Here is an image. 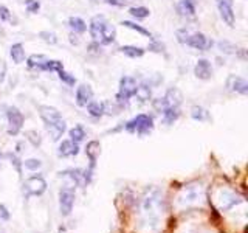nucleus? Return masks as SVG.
Returning <instances> with one entry per match:
<instances>
[{"instance_id":"obj_1","label":"nucleus","mask_w":248,"mask_h":233,"mask_svg":"<svg viewBox=\"0 0 248 233\" xmlns=\"http://www.w3.org/2000/svg\"><path fill=\"white\" fill-rule=\"evenodd\" d=\"M163 210H165V200H163L161 191L158 188H149L141 200V213L144 217V224L151 230L158 232Z\"/></svg>"},{"instance_id":"obj_2","label":"nucleus","mask_w":248,"mask_h":233,"mask_svg":"<svg viewBox=\"0 0 248 233\" xmlns=\"http://www.w3.org/2000/svg\"><path fill=\"white\" fill-rule=\"evenodd\" d=\"M39 115L46 128V132L50 134L53 142H58L65 132V121L62 118L61 112L51 106H39Z\"/></svg>"},{"instance_id":"obj_3","label":"nucleus","mask_w":248,"mask_h":233,"mask_svg":"<svg viewBox=\"0 0 248 233\" xmlns=\"http://www.w3.org/2000/svg\"><path fill=\"white\" fill-rule=\"evenodd\" d=\"M124 128H126L127 132H134V134H138V135H147L154 128V120L151 115L140 114L135 118L127 121Z\"/></svg>"},{"instance_id":"obj_4","label":"nucleus","mask_w":248,"mask_h":233,"mask_svg":"<svg viewBox=\"0 0 248 233\" xmlns=\"http://www.w3.org/2000/svg\"><path fill=\"white\" fill-rule=\"evenodd\" d=\"M137 85L138 84H137V81L134 80V78H130V76L121 78L120 89H118V93H116V101H118L120 104L127 103V101L135 95Z\"/></svg>"},{"instance_id":"obj_5","label":"nucleus","mask_w":248,"mask_h":233,"mask_svg":"<svg viewBox=\"0 0 248 233\" xmlns=\"http://www.w3.org/2000/svg\"><path fill=\"white\" fill-rule=\"evenodd\" d=\"M205 191L203 186H197V185H189L182 191L180 198H178V204L182 205H191V204H199V202L203 199Z\"/></svg>"},{"instance_id":"obj_6","label":"nucleus","mask_w":248,"mask_h":233,"mask_svg":"<svg viewBox=\"0 0 248 233\" xmlns=\"http://www.w3.org/2000/svg\"><path fill=\"white\" fill-rule=\"evenodd\" d=\"M46 191V181L42 176H31L23 182V193L27 196H41Z\"/></svg>"},{"instance_id":"obj_7","label":"nucleus","mask_w":248,"mask_h":233,"mask_svg":"<svg viewBox=\"0 0 248 233\" xmlns=\"http://www.w3.org/2000/svg\"><path fill=\"white\" fill-rule=\"evenodd\" d=\"M75 205V190L64 186V188L59 190V210L61 215L67 217L72 215V210Z\"/></svg>"},{"instance_id":"obj_8","label":"nucleus","mask_w":248,"mask_h":233,"mask_svg":"<svg viewBox=\"0 0 248 233\" xmlns=\"http://www.w3.org/2000/svg\"><path fill=\"white\" fill-rule=\"evenodd\" d=\"M8 118V134L10 135H17L22 126H23V115L17 107H8L6 112Z\"/></svg>"},{"instance_id":"obj_9","label":"nucleus","mask_w":248,"mask_h":233,"mask_svg":"<svg viewBox=\"0 0 248 233\" xmlns=\"http://www.w3.org/2000/svg\"><path fill=\"white\" fill-rule=\"evenodd\" d=\"M217 8H219L222 20L227 23L228 27H234L236 23V16H234V8H232V0H217Z\"/></svg>"},{"instance_id":"obj_10","label":"nucleus","mask_w":248,"mask_h":233,"mask_svg":"<svg viewBox=\"0 0 248 233\" xmlns=\"http://www.w3.org/2000/svg\"><path fill=\"white\" fill-rule=\"evenodd\" d=\"M185 44L192 47V49H196V50H202V51H205V50L211 49V47H213V41H209V39L203 33L188 34V39L185 41Z\"/></svg>"},{"instance_id":"obj_11","label":"nucleus","mask_w":248,"mask_h":233,"mask_svg":"<svg viewBox=\"0 0 248 233\" xmlns=\"http://www.w3.org/2000/svg\"><path fill=\"white\" fill-rule=\"evenodd\" d=\"M106 23H107V20H106L104 16H95V17H92L90 25H89V31H90V36L93 37V41L95 42H101Z\"/></svg>"},{"instance_id":"obj_12","label":"nucleus","mask_w":248,"mask_h":233,"mask_svg":"<svg viewBox=\"0 0 248 233\" xmlns=\"http://www.w3.org/2000/svg\"><path fill=\"white\" fill-rule=\"evenodd\" d=\"M194 75H196L199 80H209V78L213 76V66L211 62L208 59H199L196 67H194Z\"/></svg>"},{"instance_id":"obj_13","label":"nucleus","mask_w":248,"mask_h":233,"mask_svg":"<svg viewBox=\"0 0 248 233\" xmlns=\"http://www.w3.org/2000/svg\"><path fill=\"white\" fill-rule=\"evenodd\" d=\"M93 100V90L89 84H81L76 89V103L78 106L85 107Z\"/></svg>"},{"instance_id":"obj_14","label":"nucleus","mask_w":248,"mask_h":233,"mask_svg":"<svg viewBox=\"0 0 248 233\" xmlns=\"http://www.w3.org/2000/svg\"><path fill=\"white\" fill-rule=\"evenodd\" d=\"M79 152L78 143H75L73 140H62L59 148H58V155L59 157H72Z\"/></svg>"},{"instance_id":"obj_15","label":"nucleus","mask_w":248,"mask_h":233,"mask_svg":"<svg viewBox=\"0 0 248 233\" xmlns=\"http://www.w3.org/2000/svg\"><path fill=\"white\" fill-rule=\"evenodd\" d=\"M227 85L231 90L240 93V95H247L248 93V83H247V80H244V78H240V76L231 75L227 81Z\"/></svg>"},{"instance_id":"obj_16","label":"nucleus","mask_w":248,"mask_h":233,"mask_svg":"<svg viewBox=\"0 0 248 233\" xmlns=\"http://www.w3.org/2000/svg\"><path fill=\"white\" fill-rule=\"evenodd\" d=\"M163 98H165V101H166V107H180L182 101H183L182 92L177 87H170Z\"/></svg>"},{"instance_id":"obj_17","label":"nucleus","mask_w":248,"mask_h":233,"mask_svg":"<svg viewBox=\"0 0 248 233\" xmlns=\"http://www.w3.org/2000/svg\"><path fill=\"white\" fill-rule=\"evenodd\" d=\"M85 152H87L89 159H90V169L85 171V182H87V174H92V169L95 168V162L98 159V154H99V143L98 142H90L85 148Z\"/></svg>"},{"instance_id":"obj_18","label":"nucleus","mask_w":248,"mask_h":233,"mask_svg":"<svg viewBox=\"0 0 248 233\" xmlns=\"http://www.w3.org/2000/svg\"><path fill=\"white\" fill-rule=\"evenodd\" d=\"M177 11L183 17H192L196 14V0H180L177 3Z\"/></svg>"},{"instance_id":"obj_19","label":"nucleus","mask_w":248,"mask_h":233,"mask_svg":"<svg viewBox=\"0 0 248 233\" xmlns=\"http://www.w3.org/2000/svg\"><path fill=\"white\" fill-rule=\"evenodd\" d=\"M240 202H242V199L237 198L236 194H232L230 191H223L222 193V199H220V210H222V212H227V210L240 204Z\"/></svg>"},{"instance_id":"obj_20","label":"nucleus","mask_w":248,"mask_h":233,"mask_svg":"<svg viewBox=\"0 0 248 233\" xmlns=\"http://www.w3.org/2000/svg\"><path fill=\"white\" fill-rule=\"evenodd\" d=\"M10 54H11V58H13V61L16 62V64H22V62L25 61V50H23V45L20 42L11 45Z\"/></svg>"},{"instance_id":"obj_21","label":"nucleus","mask_w":248,"mask_h":233,"mask_svg":"<svg viewBox=\"0 0 248 233\" xmlns=\"http://www.w3.org/2000/svg\"><path fill=\"white\" fill-rule=\"evenodd\" d=\"M85 107H87V112L92 116H95V118H99V116H103L104 112H106V104L104 103H99V101H93L92 100Z\"/></svg>"},{"instance_id":"obj_22","label":"nucleus","mask_w":248,"mask_h":233,"mask_svg":"<svg viewBox=\"0 0 248 233\" xmlns=\"http://www.w3.org/2000/svg\"><path fill=\"white\" fill-rule=\"evenodd\" d=\"M161 114H163V121H165L166 124H172L174 121L178 120V116H180V109L178 107H166Z\"/></svg>"},{"instance_id":"obj_23","label":"nucleus","mask_w":248,"mask_h":233,"mask_svg":"<svg viewBox=\"0 0 248 233\" xmlns=\"http://www.w3.org/2000/svg\"><path fill=\"white\" fill-rule=\"evenodd\" d=\"M120 51L124 53L129 58H141L146 50L141 49V47H135V45H123L120 49Z\"/></svg>"},{"instance_id":"obj_24","label":"nucleus","mask_w":248,"mask_h":233,"mask_svg":"<svg viewBox=\"0 0 248 233\" xmlns=\"http://www.w3.org/2000/svg\"><path fill=\"white\" fill-rule=\"evenodd\" d=\"M115 36H116V30L115 27L112 25V23H106V27H104V31H103V37H101V44H104V45H108V44H112L115 41Z\"/></svg>"},{"instance_id":"obj_25","label":"nucleus","mask_w":248,"mask_h":233,"mask_svg":"<svg viewBox=\"0 0 248 233\" xmlns=\"http://www.w3.org/2000/svg\"><path fill=\"white\" fill-rule=\"evenodd\" d=\"M135 95L140 100V103H146L149 101L152 97V90L147 84H141V85H137V90H135Z\"/></svg>"},{"instance_id":"obj_26","label":"nucleus","mask_w":248,"mask_h":233,"mask_svg":"<svg viewBox=\"0 0 248 233\" xmlns=\"http://www.w3.org/2000/svg\"><path fill=\"white\" fill-rule=\"evenodd\" d=\"M46 56H44V54H31V56L28 58L27 61V64L30 68H37V70H41V67L46 62Z\"/></svg>"},{"instance_id":"obj_27","label":"nucleus","mask_w":248,"mask_h":233,"mask_svg":"<svg viewBox=\"0 0 248 233\" xmlns=\"http://www.w3.org/2000/svg\"><path fill=\"white\" fill-rule=\"evenodd\" d=\"M68 25L75 33H84V31L87 30V23H85L81 17H70Z\"/></svg>"},{"instance_id":"obj_28","label":"nucleus","mask_w":248,"mask_h":233,"mask_svg":"<svg viewBox=\"0 0 248 233\" xmlns=\"http://www.w3.org/2000/svg\"><path fill=\"white\" fill-rule=\"evenodd\" d=\"M41 70H45V72H61V70H64V66H62V62L58 59H46V62L41 67Z\"/></svg>"},{"instance_id":"obj_29","label":"nucleus","mask_w":248,"mask_h":233,"mask_svg":"<svg viewBox=\"0 0 248 233\" xmlns=\"http://www.w3.org/2000/svg\"><path fill=\"white\" fill-rule=\"evenodd\" d=\"M68 134H70V140H73L75 143H81L85 138V131L81 124H78V126H75L73 129H70Z\"/></svg>"},{"instance_id":"obj_30","label":"nucleus","mask_w":248,"mask_h":233,"mask_svg":"<svg viewBox=\"0 0 248 233\" xmlns=\"http://www.w3.org/2000/svg\"><path fill=\"white\" fill-rule=\"evenodd\" d=\"M191 115H192V118L194 120H199V121H206L209 120V114L208 111H205L203 107H200V106H192L191 109Z\"/></svg>"},{"instance_id":"obj_31","label":"nucleus","mask_w":248,"mask_h":233,"mask_svg":"<svg viewBox=\"0 0 248 233\" xmlns=\"http://www.w3.org/2000/svg\"><path fill=\"white\" fill-rule=\"evenodd\" d=\"M129 14L135 19H146V17H149L151 11L144 6H134L129 10Z\"/></svg>"},{"instance_id":"obj_32","label":"nucleus","mask_w":248,"mask_h":233,"mask_svg":"<svg viewBox=\"0 0 248 233\" xmlns=\"http://www.w3.org/2000/svg\"><path fill=\"white\" fill-rule=\"evenodd\" d=\"M121 25H124V27H126V28H130V30H135V31H138L140 34H143V36H147V37H151V36H152L149 30L143 28L141 25H137V23L130 22V20H124V22L121 23Z\"/></svg>"},{"instance_id":"obj_33","label":"nucleus","mask_w":248,"mask_h":233,"mask_svg":"<svg viewBox=\"0 0 248 233\" xmlns=\"http://www.w3.org/2000/svg\"><path fill=\"white\" fill-rule=\"evenodd\" d=\"M217 47L220 49V51L228 53V54H237L239 50H240V49H237L236 45H232V44H230V42H227V41H220L219 44H217Z\"/></svg>"},{"instance_id":"obj_34","label":"nucleus","mask_w":248,"mask_h":233,"mask_svg":"<svg viewBox=\"0 0 248 233\" xmlns=\"http://www.w3.org/2000/svg\"><path fill=\"white\" fill-rule=\"evenodd\" d=\"M39 37H41L44 42L50 44V45H54L58 42V36L54 33H51V31H41V33H39Z\"/></svg>"},{"instance_id":"obj_35","label":"nucleus","mask_w":248,"mask_h":233,"mask_svg":"<svg viewBox=\"0 0 248 233\" xmlns=\"http://www.w3.org/2000/svg\"><path fill=\"white\" fill-rule=\"evenodd\" d=\"M58 73H59V80L62 83H65L67 85H75L76 84V78L72 76L70 73H67L65 70H61V72H58Z\"/></svg>"},{"instance_id":"obj_36","label":"nucleus","mask_w":248,"mask_h":233,"mask_svg":"<svg viewBox=\"0 0 248 233\" xmlns=\"http://www.w3.org/2000/svg\"><path fill=\"white\" fill-rule=\"evenodd\" d=\"M23 166H25L27 169H30V171H37L39 168L42 166V162L39 159H28V160L23 162Z\"/></svg>"},{"instance_id":"obj_37","label":"nucleus","mask_w":248,"mask_h":233,"mask_svg":"<svg viewBox=\"0 0 248 233\" xmlns=\"http://www.w3.org/2000/svg\"><path fill=\"white\" fill-rule=\"evenodd\" d=\"M152 106H154L155 111L161 114L166 109V101H165V98H157V100L152 101Z\"/></svg>"},{"instance_id":"obj_38","label":"nucleus","mask_w":248,"mask_h":233,"mask_svg":"<svg viewBox=\"0 0 248 233\" xmlns=\"http://www.w3.org/2000/svg\"><path fill=\"white\" fill-rule=\"evenodd\" d=\"M27 135H28V140L31 143H33L34 146H39L41 145V137H39V134L36 131H28L27 132Z\"/></svg>"},{"instance_id":"obj_39","label":"nucleus","mask_w":248,"mask_h":233,"mask_svg":"<svg viewBox=\"0 0 248 233\" xmlns=\"http://www.w3.org/2000/svg\"><path fill=\"white\" fill-rule=\"evenodd\" d=\"M39 8H41V3L37 0H27V10L28 13H37Z\"/></svg>"},{"instance_id":"obj_40","label":"nucleus","mask_w":248,"mask_h":233,"mask_svg":"<svg viewBox=\"0 0 248 233\" xmlns=\"http://www.w3.org/2000/svg\"><path fill=\"white\" fill-rule=\"evenodd\" d=\"M11 19V14H10V10H8L6 6H0V20H10Z\"/></svg>"},{"instance_id":"obj_41","label":"nucleus","mask_w":248,"mask_h":233,"mask_svg":"<svg viewBox=\"0 0 248 233\" xmlns=\"http://www.w3.org/2000/svg\"><path fill=\"white\" fill-rule=\"evenodd\" d=\"M6 78V62L5 59H0V84L5 81Z\"/></svg>"},{"instance_id":"obj_42","label":"nucleus","mask_w":248,"mask_h":233,"mask_svg":"<svg viewBox=\"0 0 248 233\" xmlns=\"http://www.w3.org/2000/svg\"><path fill=\"white\" fill-rule=\"evenodd\" d=\"M0 215H2L3 219H8V217H10V213H8V210L5 208V205H0Z\"/></svg>"},{"instance_id":"obj_43","label":"nucleus","mask_w":248,"mask_h":233,"mask_svg":"<svg viewBox=\"0 0 248 233\" xmlns=\"http://www.w3.org/2000/svg\"><path fill=\"white\" fill-rule=\"evenodd\" d=\"M0 162H2V152H0Z\"/></svg>"}]
</instances>
